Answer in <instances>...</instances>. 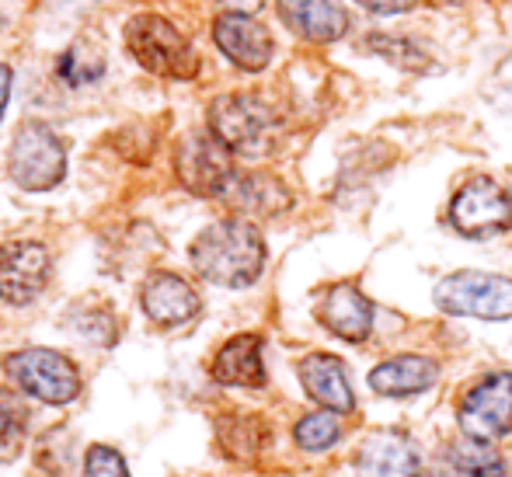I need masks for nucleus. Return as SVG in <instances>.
<instances>
[{
    "label": "nucleus",
    "instance_id": "nucleus-21",
    "mask_svg": "<svg viewBox=\"0 0 512 477\" xmlns=\"http://www.w3.org/2000/svg\"><path fill=\"white\" fill-rule=\"evenodd\" d=\"M338 436H342V418H338V411H328V408L300 418L297 429H293L297 446H300V450H307V453L328 450V446L338 443Z\"/></svg>",
    "mask_w": 512,
    "mask_h": 477
},
{
    "label": "nucleus",
    "instance_id": "nucleus-16",
    "mask_svg": "<svg viewBox=\"0 0 512 477\" xmlns=\"http://www.w3.org/2000/svg\"><path fill=\"white\" fill-rule=\"evenodd\" d=\"M279 14L293 32L310 42H335L349 28L342 0H279Z\"/></svg>",
    "mask_w": 512,
    "mask_h": 477
},
{
    "label": "nucleus",
    "instance_id": "nucleus-14",
    "mask_svg": "<svg viewBox=\"0 0 512 477\" xmlns=\"http://www.w3.org/2000/svg\"><path fill=\"white\" fill-rule=\"evenodd\" d=\"M300 380L321 408L338 411V415H349L356 408V394L349 387V373H345L342 359L328 356V352H314L300 363Z\"/></svg>",
    "mask_w": 512,
    "mask_h": 477
},
{
    "label": "nucleus",
    "instance_id": "nucleus-26",
    "mask_svg": "<svg viewBox=\"0 0 512 477\" xmlns=\"http://www.w3.org/2000/svg\"><path fill=\"white\" fill-rule=\"evenodd\" d=\"M359 4L373 14H401V11H411L418 0H359Z\"/></svg>",
    "mask_w": 512,
    "mask_h": 477
},
{
    "label": "nucleus",
    "instance_id": "nucleus-20",
    "mask_svg": "<svg viewBox=\"0 0 512 477\" xmlns=\"http://www.w3.org/2000/svg\"><path fill=\"white\" fill-rule=\"evenodd\" d=\"M432 477H509L506 460L478 439L446 446L432 464Z\"/></svg>",
    "mask_w": 512,
    "mask_h": 477
},
{
    "label": "nucleus",
    "instance_id": "nucleus-6",
    "mask_svg": "<svg viewBox=\"0 0 512 477\" xmlns=\"http://www.w3.org/2000/svg\"><path fill=\"white\" fill-rule=\"evenodd\" d=\"M4 366H7V377L18 383L25 394L39 397L46 404H67L81 390L77 366L53 349H21Z\"/></svg>",
    "mask_w": 512,
    "mask_h": 477
},
{
    "label": "nucleus",
    "instance_id": "nucleus-1",
    "mask_svg": "<svg viewBox=\"0 0 512 477\" xmlns=\"http://www.w3.org/2000/svg\"><path fill=\"white\" fill-rule=\"evenodd\" d=\"M192 265L216 286H251L265 269V241L255 223H248L244 216L220 220L192 241Z\"/></svg>",
    "mask_w": 512,
    "mask_h": 477
},
{
    "label": "nucleus",
    "instance_id": "nucleus-4",
    "mask_svg": "<svg viewBox=\"0 0 512 477\" xmlns=\"http://www.w3.org/2000/svg\"><path fill=\"white\" fill-rule=\"evenodd\" d=\"M67 175V150L46 122H25L11 147V178L25 192H49Z\"/></svg>",
    "mask_w": 512,
    "mask_h": 477
},
{
    "label": "nucleus",
    "instance_id": "nucleus-15",
    "mask_svg": "<svg viewBox=\"0 0 512 477\" xmlns=\"http://www.w3.org/2000/svg\"><path fill=\"white\" fill-rule=\"evenodd\" d=\"M143 310L161 328H175V324H185L199 314V296L185 279L171 276V272H157L143 286Z\"/></svg>",
    "mask_w": 512,
    "mask_h": 477
},
{
    "label": "nucleus",
    "instance_id": "nucleus-27",
    "mask_svg": "<svg viewBox=\"0 0 512 477\" xmlns=\"http://www.w3.org/2000/svg\"><path fill=\"white\" fill-rule=\"evenodd\" d=\"M227 11H234V14H251V11H258V7L265 4V0H220Z\"/></svg>",
    "mask_w": 512,
    "mask_h": 477
},
{
    "label": "nucleus",
    "instance_id": "nucleus-12",
    "mask_svg": "<svg viewBox=\"0 0 512 477\" xmlns=\"http://www.w3.org/2000/svg\"><path fill=\"white\" fill-rule=\"evenodd\" d=\"M356 477H422V464L405 432L380 429L359 446Z\"/></svg>",
    "mask_w": 512,
    "mask_h": 477
},
{
    "label": "nucleus",
    "instance_id": "nucleus-25",
    "mask_svg": "<svg viewBox=\"0 0 512 477\" xmlns=\"http://www.w3.org/2000/svg\"><path fill=\"white\" fill-rule=\"evenodd\" d=\"M84 477H129V471L112 446H91L84 460Z\"/></svg>",
    "mask_w": 512,
    "mask_h": 477
},
{
    "label": "nucleus",
    "instance_id": "nucleus-24",
    "mask_svg": "<svg viewBox=\"0 0 512 477\" xmlns=\"http://www.w3.org/2000/svg\"><path fill=\"white\" fill-rule=\"evenodd\" d=\"M258 425L262 422H255V418H234V422H223V429L227 432H237V439H223V450L230 453V457H251V453H258V439H251V436H258Z\"/></svg>",
    "mask_w": 512,
    "mask_h": 477
},
{
    "label": "nucleus",
    "instance_id": "nucleus-17",
    "mask_svg": "<svg viewBox=\"0 0 512 477\" xmlns=\"http://www.w3.org/2000/svg\"><path fill=\"white\" fill-rule=\"evenodd\" d=\"M220 199L241 216H276L290 209V192L272 175H234Z\"/></svg>",
    "mask_w": 512,
    "mask_h": 477
},
{
    "label": "nucleus",
    "instance_id": "nucleus-10",
    "mask_svg": "<svg viewBox=\"0 0 512 477\" xmlns=\"http://www.w3.org/2000/svg\"><path fill=\"white\" fill-rule=\"evenodd\" d=\"M49 283V251L35 241L0 248V296L7 303H32Z\"/></svg>",
    "mask_w": 512,
    "mask_h": 477
},
{
    "label": "nucleus",
    "instance_id": "nucleus-3",
    "mask_svg": "<svg viewBox=\"0 0 512 477\" xmlns=\"http://www.w3.org/2000/svg\"><path fill=\"white\" fill-rule=\"evenodd\" d=\"M209 129L230 154H265L276 136V115L255 95H223L209 105Z\"/></svg>",
    "mask_w": 512,
    "mask_h": 477
},
{
    "label": "nucleus",
    "instance_id": "nucleus-9",
    "mask_svg": "<svg viewBox=\"0 0 512 477\" xmlns=\"http://www.w3.org/2000/svg\"><path fill=\"white\" fill-rule=\"evenodd\" d=\"M450 220L467 237H492L512 227V195L492 178H471L450 206Z\"/></svg>",
    "mask_w": 512,
    "mask_h": 477
},
{
    "label": "nucleus",
    "instance_id": "nucleus-13",
    "mask_svg": "<svg viewBox=\"0 0 512 477\" xmlns=\"http://www.w3.org/2000/svg\"><path fill=\"white\" fill-rule=\"evenodd\" d=\"M317 317L331 335L345 342H366L373 331V303L352 283H338L317 303Z\"/></svg>",
    "mask_w": 512,
    "mask_h": 477
},
{
    "label": "nucleus",
    "instance_id": "nucleus-23",
    "mask_svg": "<svg viewBox=\"0 0 512 477\" xmlns=\"http://www.w3.org/2000/svg\"><path fill=\"white\" fill-rule=\"evenodd\" d=\"M25 408L0 394V460H11L25 446Z\"/></svg>",
    "mask_w": 512,
    "mask_h": 477
},
{
    "label": "nucleus",
    "instance_id": "nucleus-11",
    "mask_svg": "<svg viewBox=\"0 0 512 477\" xmlns=\"http://www.w3.org/2000/svg\"><path fill=\"white\" fill-rule=\"evenodd\" d=\"M213 39L223 49L230 63H237L241 70H265L272 60V35L262 21H255L251 14H220L213 21Z\"/></svg>",
    "mask_w": 512,
    "mask_h": 477
},
{
    "label": "nucleus",
    "instance_id": "nucleus-19",
    "mask_svg": "<svg viewBox=\"0 0 512 477\" xmlns=\"http://www.w3.org/2000/svg\"><path fill=\"white\" fill-rule=\"evenodd\" d=\"M439 377V366L425 356H394L370 373V387L384 397H411L429 390Z\"/></svg>",
    "mask_w": 512,
    "mask_h": 477
},
{
    "label": "nucleus",
    "instance_id": "nucleus-8",
    "mask_svg": "<svg viewBox=\"0 0 512 477\" xmlns=\"http://www.w3.org/2000/svg\"><path fill=\"white\" fill-rule=\"evenodd\" d=\"M175 171L182 178V185L192 195L203 199H216L227 192V185L234 182V164H230V150L216 140L213 133H189L178 143L175 154Z\"/></svg>",
    "mask_w": 512,
    "mask_h": 477
},
{
    "label": "nucleus",
    "instance_id": "nucleus-28",
    "mask_svg": "<svg viewBox=\"0 0 512 477\" xmlns=\"http://www.w3.org/2000/svg\"><path fill=\"white\" fill-rule=\"evenodd\" d=\"M7 95H11V70L0 63V115H4V108H7Z\"/></svg>",
    "mask_w": 512,
    "mask_h": 477
},
{
    "label": "nucleus",
    "instance_id": "nucleus-7",
    "mask_svg": "<svg viewBox=\"0 0 512 477\" xmlns=\"http://www.w3.org/2000/svg\"><path fill=\"white\" fill-rule=\"evenodd\" d=\"M467 439L492 443V439L512 432V370L488 373L464 394L457 408Z\"/></svg>",
    "mask_w": 512,
    "mask_h": 477
},
{
    "label": "nucleus",
    "instance_id": "nucleus-2",
    "mask_svg": "<svg viewBox=\"0 0 512 477\" xmlns=\"http://www.w3.org/2000/svg\"><path fill=\"white\" fill-rule=\"evenodd\" d=\"M126 46L150 74L171 81H192L199 74V56L192 42L161 14H136L126 25Z\"/></svg>",
    "mask_w": 512,
    "mask_h": 477
},
{
    "label": "nucleus",
    "instance_id": "nucleus-22",
    "mask_svg": "<svg viewBox=\"0 0 512 477\" xmlns=\"http://www.w3.org/2000/svg\"><path fill=\"white\" fill-rule=\"evenodd\" d=\"M60 74H63V81H67V84L81 88V84H91V81H98V77L105 74V56L98 53V46H91V42H74V46H70V53L63 56Z\"/></svg>",
    "mask_w": 512,
    "mask_h": 477
},
{
    "label": "nucleus",
    "instance_id": "nucleus-18",
    "mask_svg": "<svg viewBox=\"0 0 512 477\" xmlns=\"http://www.w3.org/2000/svg\"><path fill=\"white\" fill-rule=\"evenodd\" d=\"M213 380L227 383V387H262L265 383L262 338L258 335L230 338L213 359Z\"/></svg>",
    "mask_w": 512,
    "mask_h": 477
},
{
    "label": "nucleus",
    "instance_id": "nucleus-5",
    "mask_svg": "<svg viewBox=\"0 0 512 477\" xmlns=\"http://www.w3.org/2000/svg\"><path fill=\"white\" fill-rule=\"evenodd\" d=\"M436 303L446 314L509 321L512 317V279L492 272H453L436 286Z\"/></svg>",
    "mask_w": 512,
    "mask_h": 477
}]
</instances>
